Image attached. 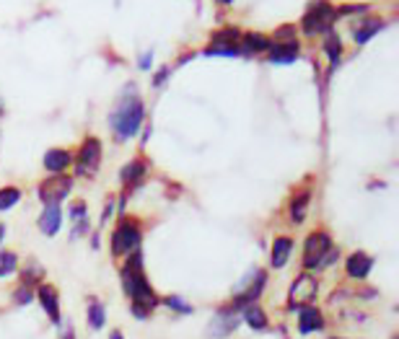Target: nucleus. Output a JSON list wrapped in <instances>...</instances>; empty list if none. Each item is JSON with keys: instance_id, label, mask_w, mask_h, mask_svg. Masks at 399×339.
I'll return each instance as SVG.
<instances>
[{"instance_id": "1", "label": "nucleus", "mask_w": 399, "mask_h": 339, "mask_svg": "<svg viewBox=\"0 0 399 339\" xmlns=\"http://www.w3.org/2000/svg\"><path fill=\"white\" fill-rule=\"evenodd\" d=\"M120 280L125 296L130 298V311H133L135 318H148L161 306V298L156 296V290L150 288L148 277H145L140 249L125 259V264L120 269Z\"/></svg>"}, {"instance_id": "2", "label": "nucleus", "mask_w": 399, "mask_h": 339, "mask_svg": "<svg viewBox=\"0 0 399 339\" xmlns=\"http://www.w3.org/2000/svg\"><path fill=\"white\" fill-rule=\"evenodd\" d=\"M142 120H145V106H142V99L138 96L135 85H128L125 93L114 101L112 112H109V130H112L114 140L117 142L133 140V137L140 132Z\"/></svg>"}, {"instance_id": "3", "label": "nucleus", "mask_w": 399, "mask_h": 339, "mask_svg": "<svg viewBox=\"0 0 399 339\" xmlns=\"http://www.w3.org/2000/svg\"><path fill=\"white\" fill-rule=\"evenodd\" d=\"M142 241V228L135 218H120L117 228L109 236V246H112V254L120 259V256H130L133 251L140 249Z\"/></svg>"}, {"instance_id": "4", "label": "nucleus", "mask_w": 399, "mask_h": 339, "mask_svg": "<svg viewBox=\"0 0 399 339\" xmlns=\"http://www.w3.org/2000/svg\"><path fill=\"white\" fill-rule=\"evenodd\" d=\"M264 285H267V272L262 267H254L247 272L242 283L236 285L234 298H231V306L236 311H242L244 306L249 303H259V296L264 293Z\"/></svg>"}, {"instance_id": "5", "label": "nucleus", "mask_w": 399, "mask_h": 339, "mask_svg": "<svg viewBox=\"0 0 399 339\" xmlns=\"http://www.w3.org/2000/svg\"><path fill=\"white\" fill-rule=\"evenodd\" d=\"M335 19H337L335 6H329L327 0H314L311 6H309V11L304 14V19H301V28L309 36L327 34V31H332V21Z\"/></svg>"}, {"instance_id": "6", "label": "nucleus", "mask_w": 399, "mask_h": 339, "mask_svg": "<svg viewBox=\"0 0 399 339\" xmlns=\"http://www.w3.org/2000/svg\"><path fill=\"white\" fill-rule=\"evenodd\" d=\"M101 153H104V148H101L99 137H86V140L81 142V148L73 153L76 174L86 179L96 177V171H99V166H101Z\"/></svg>"}, {"instance_id": "7", "label": "nucleus", "mask_w": 399, "mask_h": 339, "mask_svg": "<svg viewBox=\"0 0 399 339\" xmlns=\"http://www.w3.org/2000/svg\"><path fill=\"white\" fill-rule=\"evenodd\" d=\"M332 236L327 234V231H311V234L306 236V241H304V269L306 272H311V269H321V264H324V259H327V254L332 251Z\"/></svg>"}, {"instance_id": "8", "label": "nucleus", "mask_w": 399, "mask_h": 339, "mask_svg": "<svg viewBox=\"0 0 399 339\" xmlns=\"http://www.w3.org/2000/svg\"><path fill=\"white\" fill-rule=\"evenodd\" d=\"M319 296V283H316V277L311 272H304L293 280L291 290H288V311H299L304 306H314Z\"/></svg>"}, {"instance_id": "9", "label": "nucleus", "mask_w": 399, "mask_h": 339, "mask_svg": "<svg viewBox=\"0 0 399 339\" xmlns=\"http://www.w3.org/2000/svg\"><path fill=\"white\" fill-rule=\"evenodd\" d=\"M73 189V177L68 174H55L47 177L44 182H39L36 187V197L42 199V205H60Z\"/></svg>"}, {"instance_id": "10", "label": "nucleus", "mask_w": 399, "mask_h": 339, "mask_svg": "<svg viewBox=\"0 0 399 339\" xmlns=\"http://www.w3.org/2000/svg\"><path fill=\"white\" fill-rule=\"evenodd\" d=\"M239 321H242V311H236L231 303L223 306V308H218L215 316L210 318V324H207V337H213V339L228 337L231 332H236Z\"/></svg>"}, {"instance_id": "11", "label": "nucleus", "mask_w": 399, "mask_h": 339, "mask_svg": "<svg viewBox=\"0 0 399 339\" xmlns=\"http://www.w3.org/2000/svg\"><path fill=\"white\" fill-rule=\"evenodd\" d=\"M36 301H39L42 311L47 313V318H50L52 324L63 326V311H60V293H57L55 285L39 283V288H36Z\"/></svg>"}, {"instance_id": "12", "label": "nucleus", "mask_w": 399, "mask_h": 339, "mask_svg": "<svg viewBox=\"0 0 399 339\" xmlns=\"http://www.w3.org/2000/svg\"><path fill=\"white\" fill-rule=\"evenodd\" d=\"M370 269H373V256L366 254V251H353V254L345 259V272H348L350 280L363 283L366 277L370 275Z\"/></svg>"}, {"instance_id": "13", "label": "nucleus", "mask_w": 399, "mask_h": 339, "mask_svg": "<svg viewBox=\"0 0 399 339\" xmlns=\"http://www.w3.org/2000/svg\"><path fill=\"white\" fill-rule=\"evenodd\" d=\"M299 332L306 337V334H314V332H321L324 326H327V318H324V313H321V308H316V306H304V308H299Z\"/></svg>"}, {"instance_id": "14", "label": "nucleus", "mask_w": 399, "mask_h": 339, "mask_svg": "<svg viewBox=\"0 0 399 339\" xmlns=\"http://www.w3.org/2000/svg\"><path fill=\"white\" fill-rule=\"evenodd\" d=\"M145 177H148V163L142 161V158H133V161L125 163L120 171V182L125 184V189L138 187Z\"/></svg>"}, {"instance_id": "15", "label": "nucleus", "mask_w": 399, "mask_h": 339, "mask_svg": "<svg viewBox=\"0 0 399 339\" xmlns=\"http://www.w3.org/2000/svg\"><path fill=\"white\" fill-rule=\"evenodd\" d=\"M44 169L50 174H65V171L73 166V150L65 148H50L44 153Z\"/></svg>"}, {"instance_id": "16", "label": "nucleus", "mask_w": 399, "mask_h": 339, "mask_svg": "<svg viewBox=\"0 0 399 339\" xmlns=\"http://www.w3.org/2000/svg\"><path fill=\"white\" fill-rule=\"evenodd\" d=\"M301 55V47L299 42H285V44H272L270 50H267V60L272 65H291L296 63Z\"/></svg>"}, {"instance_id": "17", "label": "nucleus", "mask_w": 399, "mask_h": 339, "mask_svg": "<svg viewBox=\"0 0 399 339\" xmlns=\"http://www.w3.org/2000/svg\"><path fill=\"white\" fill-rule=\"evenodd\" d=\"M293 254V239L291 236H278V239L272 241V249H270V267L272 269H283L288 264Z\"/></svg>"}, {"instance_id": "18", "label": "nucleus", "mask_w": 399, "mask_h": 339, "mask_svg": "<svg viewBox=\"0 0 399 339\" xmlns=\"http://www.w3.org/2000/svg\"><path fill=\"white\" fill-rule=\"evenodd\" d=\"M36 226H39V231L44 236H57V231L63 226V210H60V205H44Z\"/></svg>"}, {"instance_id": "19", "label": "nucleus", "mask_w": 399, "mask_h": 339, "mask_svg": "<svg viewBox=\"0 0 399 339\" xmlns=\"http://www.w3.org/2000/svg\"><path fill=\"white\" fill-rule=\"evenodd\" d=\"M381 28H384V21H381V19H376V16L361 19V21L353 26V39H356V44H366V42H370V39H373V36H376Z\"/></svg>"}, {"instance_id": "20", "label": "nucleus", "mask_w": 399, "mask_h": 339, "mask_svg": "<svg viewBox=\"0 0 399 339\" xmlns=\"http://www.w3.org/2000/svg\"><path fill=\"white\" fill-rule=\"evenodd\" d=\"M86 321H88V326H91L93 332H101L107 326V308H104V303L96 296H91L86 301Z\"/></svg>"}, {"instance_id": "21", "label": "nucleus", "mask_w": 399, "mask_h": 339, "mask_svg": "<svg viewBox=\"0 0 399 339\" xmlns=\"http://www.w3.org/2000/svg\"><path fill=\"white\" fill-rule=\"evenodd\" d=\"M242 55H262L272 47L270 36L259 34V31H249V34H242Z\"/></svg>"}, {"instance_id": "22", "label": "nucleus", "mask_w": 399, "mask_h": 339, "mask_svg": "<svg viewBox=\"0 0 399 339\" xmlns=\"http://www.w3.org/2000/svg\"><path fill=\"white\" fill-rule=\"evenodd\" d=\"M242 321L249 329H254V332H264L267 326H270V318H267V313H264V308L259 303H249L242 308Z\"/></svg>"}, {"instance_id": "23", "label": "nucleus", "mask_w": 399, "mask_h": 339, "mask_svg": "<svg viewBox=\"0 0 399 339\" xmlns=\"http://www.w3.org/2000/svg\"><path fill=\"white\" fill-rule=\"evenodd\" d=\"M309 199H311V192H309V189H301V192H296V194H293L291 205H288V215H291L293 226H301V223L306 220Z\"/></svg>"}, {"instance_id": "24", "label": "nucleus", "mask_w": 399, "mask_h": 339, "mask_svg": "<svg viewBox=\"0 0 399 339\" xmlns=\"http://www.w3.org/2000/svg\"><path fill=\"white\" fill-rule=\"evenodd\" d=\"M68 215H71V220L76 223V231H73V236H81L88 231V215H86V205L83 202H73L71 207H68Z\"/></svg>"}, {"instance_id": "25", "label": "nucleus", "mask_w": 399, "mask_h": 339, "mask_svg": "<svg viewBox=\"0 0 399 339\" xmlns=\"http://www.w3.org/2000/svg\"><path fill=\"white\" fill-rule=\"evenodd\" d=\"M324 52H327L329 63L332 65H335L337 60L342 57V42H340V36H337L335 31H327V36H324Z\"/></svg>"}, {"instance_id": "26", "label": "nucleus", "mask_w": 399, "mask_h": 339, "mask_svg": "<svg viewBox=\"0 0 399 339\" xmlns=\"http://www.w3.org/2000/svg\"><path fill=\"white\" fill-rule=\"evenodd\" d=\"M19 269V254L6 249V251H0V277H11Z\"/></svg>"}, {"instance_id": "27", "label": "nucleus", "mask_w": 399, "mask_h": 339, "mask_svg": "<svg viewBox=\"0 0 399 339\" xmlns=\"http://www.w3.org/2000/svg\"><path fill=\"white\" fill-rule=\"evenodd\" d=\"M21 202V189L19 187H3L0 189V212L3 210H11Z\"/></svg>"}, {"instance_id": "28", "label": "nucleus", "mask_w": 399, "mask_h": 339, "mask_svg": "<svg viewBox=\"0 0 399 339\" xmlns=\"http://www.w3.org/2000/svg\"><path fill=\"white\" fill-rule=\"evenodd\" d=\"M205 55H210V57H239L242 55V47H239V44H207Z\"/></svg>"}, {"instance_id": "29", "label": "nucleus", "mask_w": 399, "mask_h": 339, "mask_svg": "<svg viewBox=\"0 0 399 339\" xmlns=\"http://www.w3.org/2000/svg\"><path fill=\"white\" fill-rule=\"evenodd\" d=\"M161 303L169 308V311H174V313H182V316H190V313L195 311L192 306L187 303L185 298H179V296H166V298H161Z\"/></svg>"}, {"instance_id": "30", "label": "nucleus", "mask_w": 399, "mask_h": 339, "mask_svg": "<svg viewBox=\"0 0 399 339\" xmlns=\"http://www.w3.org/2000/svg\"><path fill=\"white\" fill-rule=\"evenodd\" d=\"M36 298V290L34 285H26V283H19L14 290V306H28L31 301Z\"/></svg>"}, {"instance_id": "31", "label": "nucleus", "mask_w": 399, "mask_h": 339, "mask_svg": "<svg viewBox=\"0 0 399 339\" xmlns=\"http://www.w3.org/2000/svg\"><path fill=\"white\" fill-rule=\"evenodd\" d=\"M242 42V31L239 28H221L210 36V44H239Z\"/></svg>"}, {"instance_id": "32", "label": "nucleus", "mask_w": 399, "mask_h": 339, "mask_svg": "<svg viewBox=\"0 0 399 339\" xmlns=\"http://www.w3.org/2000/svg\"><path fill=\"white\" fill-rule=\"evenodd\" d=\"M285 42H296V26L293 24H285L275 31L272 36V44H285Z\"/></svg>"}, {"instance_id": "33", "label": "nucleus", "mask_w": 399, "mask_h": 339, "mask_svg": "<svg viewBox=\"0 0 399 339\" xmlns=\"http://www.w3.org/2000/svg\"><path fill=\"white\" fill-rule=\"evenodd\" d=\"M150 63H153V55H150V52H145V55H140V60H138V65H140L142 71H148Z\"/></svg>"}, {"instance_id": "34", "label": "nucleus", "mask_w": 399, "mask_h": 339, "mask_svg": "<svg viewBox=\"0 0 399 339\" xmlns=\"http://www.w3.org/2000/svg\"><path fill=\"white\" fill-rule=\"evenodd\" d=\"M166 78H169V68H161V71L156 73V78H153V85H161Z\"/></svg>"}, {"instance_id": "35", "label": "nucleus", "mask_w": 399, "mask_h": 339, "mask_svg": "<svg viewBox=\"0 0 399 339\" xmlns=\"http://www.w3.org/2000/svg\"><path fill=\"white\" fill-rule=\"evenodd\" d=\"M112 199H109V205L104 207V212H101V226H107V220H109V215H112Z\"/></svg>"}, {"instance_id": "36", "label": "nucleus", "mask_w": 399, "mask_h": 339, "mask_svg": "<svg viewBox=\"0 0 399 339\" xmlns=\"http://www.w3.org/2000/svg\"><path fill=\"white\" fill-rule=\"evenodd\" d=\"M63 339H76V332H73L71 321H68V329H63Z\"/></svg>"}, {"instance_id": "37", "label": "nucleus", "mask_w": 399, "mask_h": 339, "mask_svg": "<svg viewBox=\"0 0 399 339\" xmlns=\"http://www.w3.org/2000/svg\"><path fill=\"white\" fill-rule=\"evenodd\" d=\"M6 241V223H0V244Z\"/></svg>"}, {"instance_id": "38", "label": "nucleus", "mask_w": 399, "mask_h": 339, "mask_svg": "<svg viewBox=\"0 0 399 339\" xmlns=\"http://www.w3.org/2000/svg\"><path fill=\"white\" fill-rule=\"evenodd\" d=\"M109 339H125V337H122V332H112L109 334Z\"/></svg>"}, {"instance_id": "39", "label": "nucleus", "mask_w": 399, "mask_h": 339, "mask_svg": "<svg viewBox=\"0 0 399 339\" xmlns=\"http://www.w3.org/2000/svg\"><path fill=\"white\" fill-rule=\"evenodd\" d=\"M218 3H223V6H231V3H234V0H218Z\"/></svg>"}, {"instance_id": "40", "label": "nucleus", "mask_w": 399, "mask_h": 339, "mask_svg": "<svg viewBox=\"0 0 399 339\" xmlns=\"http://www.w3.org/2000/svg\"><path fill=\"white\" fill-rule=\"evenodd\" d=\"M3 112H6V109H3V104H0V117H3Z\"/></svg>"}, {"instance_id": "41", "label": "nucleus", "mask_w": 399, "mask_h": 339, "mask_svg": "<svg viewBox=\"0 0 399 339\" xmlns=\"http://www.w3.org/2000/svg\"><path fill=\"white\" fill-rule=\"evenodd\" d=\"M329 339H350V337H329Z\"/></svg>"}, {"instance_id": "42", "label": "nucleus", "mask_w": 399, "mask_h": 339, "mask_svg": "<svg viewBox=\"0 0 399 339\" xmlns=\"http://www.w3.org/2000/svg\"><path fill=\"white\" fill-rule=\"evenodd\" d=\"M392 339H399V337H397V334H394V337H392Z\"/></svg>"}]
</instances>
